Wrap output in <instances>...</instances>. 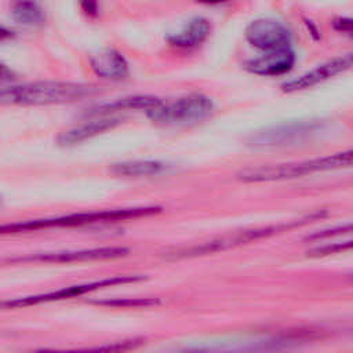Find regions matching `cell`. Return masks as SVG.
<instances>
[{"label":"cell","instance_id":"23","mask_svg":"<svg viewBox=\"0 0 353 353\" xmlns=\"http://www.w3.org/2000/svg\"><path fill=\"white\" fill-rule=\"evenodd\" d=\"M12 79H15L14 70H11L7 65L0 62V81H10Z\"/></svg>","mask_w":353,"mask_h":353},{"label":"cell","instance_id":"19","mask_svg":"<svg viewBox=\"0 0 353 353\" xmlns=\"http://www.w3.org/2000/svg\"><path fill=\"white\" fill-rule=\"evenodd\" d=\"M352 247V240H347L345 243H334L332 245H323L319 248H313L310 251H307V256H324V255H330V254H335L339 251H345L349 250Z\"/></svg>","mask_w":353,"mask_h":353},{"label":"cell","instance_id":"22","mask_svg":"<svg viewBox=\"0 0 353 353\" xmlns=\"http://www.w3.org/2000/svg\"><path fill=\"white\" fill-rule=\"evenodd\" d=\"M332 26L338 32L350 33L352 32V19L350 18H336L332 22Z\"/></svg>","mask_w":353,"mask_h":353},{"label":"cell","instance_id":"6","mask_svg":"<svg viewBox=\"0 0 353 353\" xmlns=\"http://www.w3.org/2000/svg\"><path fill=\"white\" fill-rule=\"evenodd\" d=\"M323 124L324 121L320 119L284 121L256 131L250 137L248 143L261 149L295 145L307 139L310 135H314L323 128Z\"/></svg>","mask_w":353,"mask_h":353},{"label":"cell","instance_id":"10","mask_svg":"<svg viewBox=\"0 0 353 353\" xmlns=\"http://www.w3.org/2000/svg\"><path fill=\"white\" fill-rule=\"evenodd\" d=\"M130 252L128 248L124 247H101V248H90V250H79V251H59V252H44L29 256H21L12 259V262H77V261H94V259H112L120 258Z\"/></svg>","mask_w":353,"mask_h":353},{"label":"cell","instance_id":"12","mask_svg":"<svg viewBox=\"0 0 353 353\" xmlns=\"http://www.w3.org/2000/svg\"><path fill=\"white\" fill-rule=\"evenodd\" d=\"M92 72L105 80L120 81L128 77L130 68L123 54L114 48H102L90 55Z\"/></svg>","mask_w":353,"mask_h":353},{"label":"cell","instance_id":"2","mask_svg":"<svg viewBox=\"0 0 353 353\" xmlns=\"http://www.w3.org/2000/svg\"><path fill=\"white\" fill-rule=\"evenodd\" d=\"M160 211H161V207H137V208L105 210V211H95V212H79V214L55 216V218L0 225V234L22 233V232H32L39 229H48V228H65V226L69 228V226H83V225L101 223V222L127 221V219L153 215Z\"/></svg>","mask_w":353,"mask_h":353},{"label":"cell","instance_id":"1","mask_svg":"<svg viewBox=\"0 0 353 353\" xmlns=\"http://www.w3.org/2000/svg\"><path fill=\"white\" fill-rule=\"evenodd\" d=\"M99 92L94 84L73 81H33L0 88V106L69 103Z\"/></svg>","mask_w":353,"mask_h":353},{"label":"cell","instance_id":"4","mask_svg":"<svg viewBox=\"0 0 353 353\" xmlns=\"http://www.w3.org/2000/svg\"><path fill=\"white\" fill-rule=\"evenodd\" d=\"M324 215H325V212H314V214H310V215H307L302 219L292 221V222H288V223L276 225V226H266V228H256V229L237 232V233H233V234H226V236H222L219 239H215V240L199 244V245H192V247H188V248H178V250L170 251V252L165 254V256L168 259H181V258H192V256H199V255H205V254L223 251V250L232 248V247L239 245V244L250 243L252 240L268 237V236L280 233L283 230H288V229L305 225L307 222L320 219Z\"/></svg>","mask_w":353,"mask_h":353},{"label":"cell","instance_id":"15","mask_svg":"<svg viewBox=\"0 0 353 353\" xmlns=\"http://www.w3.org/2000/svg\"><path fill=\"white\" fill-rule=\"evenodd\" d=\"M163 101L159 97L154 95H128L120 99H116L113 102L101 103L90 112H87L88 116H108L117 110H149L156 106H159Z\"/></svg>","mask_w":353,"mask_h":353},{"label":"cell","instance_id":"13","mask_svg":"<svg viewBox=\"0 0 353 353\" xmlns=\"http://www.w3.org/2000/svg\"><path fill=\"white\" fill-rule=\"evenodd\" d=\"M120 123H121L120 117H112V116L92 120L90 123H84L81 125H77L61 132L57 138V142L59 146H74L98 134H102L108 130L114 128Z\"/></svg>","mask_w":353,"mask_h":353},{"label":"cell","instance_id":"25","mask_svg":"<svg viewBox=\"0 0 353 353\" xmlns=\"http://www.w3.org/2000/svg\"><path fill=\"white\" fill-rule=\"evenodd\" d=\"M197 3H201V4H221V3H225L228 0H196Z\"/></svg>","mask_w":353,"mask_h":353},{"label":"cell","instance_id":"7","mask_svg":"<svg viewBox=\"0 0 353 353\" xmlns=\"http://www.w3.org/2000/svg\"><path fill=\"white\" fill-rule=\"evenodd\" d=\"M143 279H145L143 276H116V277L103 279V280L94 281V283H85V284L65 287V288L51 291V292H46V294L21 296V298H15V299L3 301V302H0V309H18V307H26V306L46 303V302H55V301L76 298V296H81L87 292H91V291H95V290H99V288H103V287L139 281V280H143Z\"/></svg>","mask_w":353,"mask_h":353},{"label":"cell","instance_id":"20","mask_svg":"<svg viewBox=\"0 0 353 353\" xmlns=\"http://www.w3.org/2000/svg\"><path fill=\"white\" fill-rule=\"evenodd\" d=\"M83 12L88 17H97L99 11V0H80Z\"/></svg>","mask_w":353,"mask_h":353},{"label":"cell","instance_id":"9","mask_svg":"<svg viewBox=\"0 0 353 353\" xmlns=\"http://www.w3.org/2000/svg\"><path fill=\"white\" fill-rule=\"evenodd\" d=\"M350 66H352V54L332 58V59L316 66L314 69L301 74L299 77H295L292 80L283 83L281 90L284 92H295V91L310 88L321 81H325V80L350 69Z\"/></svg>","mask_w":353,"mask_h":353},{"label":"cell","instance_id":"11","mask_svg":"<svg viewBox=\"0 0 353 353\" xmlns=\"http://www.w3.org/2000/svg\"><path fill=\"white\" fill-rule=\"evenodd\" d=\"M295 54L291 48L266 51L263 55L252 58L244 63V69L256 76L273 77L280 76L292 69Z\"/></svg>","mask_w":353,"mask_h":353},{"label":"cell","instance_id":"24","mask_svg":"<svg viewBox=\"0 0 353 353\" xmlns=\"http://www.w3.org/2000/svg\"><path fill=\"white\" fill-rule=\"evenodd\" d=\"M14 37V32L4 28V26H0V41H6V40H10Z\"/></svg>","mask_w":353,"mask_h":353},{"label":"cell","instance_id":"14","mask_svg":"<svg viewBox=\"0 0 353 353\" xmlns=\"http://www.w3.org/2000/svg\"><path fill=\"white\" fill-rule=\"evenodd\" d=\"M210 32H211L210 21L203 17H196V18H192L182 30L168 36L167 41L172 47L189 50L204 43Z\"/></svg>","mask_w":353,"mask_h":353},{"label":"cell","instance_id":"8","mask_svg":"<svg viewBox=\"0 0 353 353\" xmlns=\"http://www.w3.org/2000/svg\"><path fill=\"white\" fill-rule=\"evenodd\" d=\"M245 40L262 51L290 48L292 41L291 30L273 18H258L245 28Z\"/></svg>","mask_w":353,"mask_h":353},{"label":"cell","instance_id":"18","mask_svg":"<svg viewBox=\"0 0 353 353\" xmlns=\"http://www.w3.org/2000/svg\"><path fill=\"white\" fill-rule=\"evenodd\" d=\"M97 305L113 306V307H148L157 305L159 301L153 298H121V299H105V301H95Z\"/></svg>","mask_w":353,"mask_h":353},{"label":"cell","instance_id":"21","mask_svg":"<svg viewBox=\"0 0 353 353\" xmlns=\"http://www.w3.org/2000/svg\"><path fill=\"white\" fill-rule=\"evenodd\" d=\"M352 230V225L347 223L345 226H339V228H335V229H331V230H323L320 233H316L313 236H310L309 239H324V237H331L334 234H342L345 232H350Z\"/></svg>","mask_w":353,"mask_h":353},{"label":"cell","instance_id":"3","mask_svg":"<svg viewBox=\"0 0 353 353\" xmlns=\"http://www.w3.org/2000/svg\"><path fill=\"white\" fill-rule=\"evenodd\" d=\"M353 152H338L331 156L317 157L303 161H294L285 164H272V165H261L251 167L240 171L237 174V179L243 182H270V181H283L299 178L307 174L319 172V171H330L336 168L349 167L352 164Z\"/></svg>","mask_w":353,"mask_h":353},{"label":"cell","instance_id":"17","mask_svg":"<svg viewBox=\"0 0 353 353\" xmlns=\"http://www.w3.org/2000/svg\"><path fill=\"white\" fill-rule=\"evenodd\" d=\"M11 17L23 26H40L46 21V14L36 0H15Z\"/></svg>","mask_w":353,"mask_h":353},{"label":"cell","instance_id":"5","mask_svg":"<svg viewBox=\"0 0 353 353\" xmlns=\"http://www.w3.org/2000/svg\"><path fill=\"white\" fill-rule=\"evenodd\" d=\"M214 110L211 98L193 92L179 97L171 102H161L146 112L152 121L163 124H186L207 119Z\"/></svg>","mask_w":353,"mask_h":353},{"label":"cell","instance_id":"16","mask_svg":"<svg viewBox=\"0 0 353 353\" xmlns=\"http://www.w3.org/2000/svg\"><path fill=\"white\" fill-rule=\"evenodd\" d=\"M170 165L159 160H132L110 165V171L119 176H153L167 172Z\"/></svg>","mask_w":353,"mask_h":353}]
</instances>
